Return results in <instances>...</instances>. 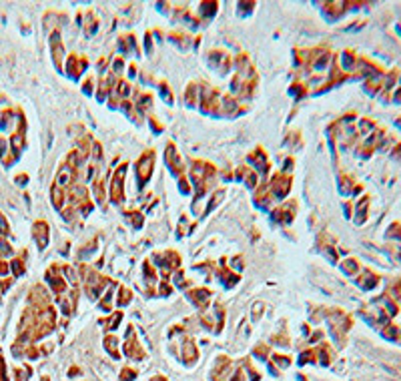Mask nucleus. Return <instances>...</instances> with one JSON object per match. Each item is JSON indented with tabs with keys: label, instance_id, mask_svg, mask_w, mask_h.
Masks as SVG:
<instances>
[{
	"label": "nucleus",
	"instance_id": "nucleus-1",
	"mask_svg": "<svg viewBox=\"0 0 401 381\" xmlns=\"http://www.w3.org/2000/svg\"><path fill=\"white\" fill-rule=\"evenodd\" d=\"M153 168H155V151H144L139 161H137V185L142 189L149 179L153 177Z\"/></svg>",
	"mask_w": 401,
	"mask_h": 381
},
{
	"label": "nucleus",
	"instance_id": "nucleus-2",
	"mask_svg": "<svg viewBox=\"0 0 401 381\" xmlns=\"http://www.w3.org/2000/svg\"><path fill=\"white\" fill-rule=\"evenodd\" d=\"M153 261L159 265V269H161V273H163V279H166V281H168V277H171L175 271H179V267H181V257H179L175 251L159 253V255L153 257Z\"/></svg>",
	"mask_w": 401,
	"mask_h": 381
},
{
	"label": "nucleus",
	"instance_id": "nucleus-3",
	"mask_svg": "<svg viewBox=\"0 0 401 381\" xmlns=\"http://www.w3.org/2000/svg\"><path fill=\"white\" fill-rule=\"evenodd\" d=\"M269 193H271V197L275 199V201H281L283 197H287V193L291 189V175H287V173H277V175H273V179L269 181Z\"/></svg>",
	"mask_w": 401,
	"mask_h": 381
},
{
	"label": "nucleus",
	"instance_id": "nucleus-4",
	"mask_svg": "<svg viewBox=\"0 0 401 381\" xmlns=\"http://www.w3.org/2000/svg\"><path fill=\"white\" fill-rule=\"evenodd\" d=\"M126 163L118 165V168L113 175V181H111V201L113 203H122L124 201V189H122V183H124V171H126Z\"/></svg>",
	"mask_w": 401,
	"mask_h": 381
},
{
	"label": "nucleus",
	"instance_id": "nucleus-5",
	"mask_svg": "<svg viewBox=\"0 0 401 381\" xmlns=\"http://www.w3.org/2000/svg\"><path fill=\"white\" fill-rule=\"evenodd\" d=\"M297 215V203L295 201H287L283 205H279L275 211H273V219L281 225H289Z\"/></svg>",
	"mask_w": 401,
	"mask_h": 381
},
{
	"label": "nucleus",
	"instance_id": "nucleus-6",
	"mask_svg": "<svg viewBox=\"0 0 401 381\" xmlns=\"http://www.w3.org/2000/svg\"><path fill=\"white\" fill-rule=\"evenodd\" d=\"M165 159H166V165H168V168H171V173H173V175H177V177H183V171H185V167H183L181 155L177 153V146H175L173 143L166 144Z\"/></svg>",
	"mask_w": 401,
	"mask_h": 381
},
{
	"label": "nucleus",
	"instance_id": "nucleus-7",
	"mask_svg": "<svg viewBox=\"0 0 401 381\" xmlns=\"http://www.w3.org/2000/svg\"><path fill=\"white\" fill-rule=\"evenodd\" d=\"M247 161H249V165L255 168V173H261V175H267L269 173V159H267V155H265V151L257 146L249 157H247Z\"/></svg>",
	"mask_w": 401,
	"mask_h": 381
},
{
	"label": "nucleus",
	"instance_id": "nucleus-8",
	"mask_svg": "<svg viewBox=\"0 0 401 381\" xmlns=\"http://www.w3.org/2000/svg\"><path fill=\"white\" fill-rule=\"evenodd\" d=\"M87 67H89V60H87V58L76 56V54H71V56H69V65H67V74L76 80V78H80L82 72L87 71Z\"/></svg>",
	"mask_w": 401,
	"mask_h": 381
},
{
	"label": "nucleus",
	"instance_id": "nucleus-9",
	"mask_svg": "<svg viewBox=\"0 0 401 381\" xmlns=\"http://www.w3.org/2000/svg\"><path fill=\"white\" fill-rule=\"evenodd\" d=\"M187 297L191 299V303L195 305V307H199V309H205L207 305H209V299H211V291L205 287H197V289H191L189 293H187Z\"/></svg>",
	"mask_w": 401,
	"mask_h": 381
},
{
	"label": "nucleus",
	"instance_id": "nucleus-10",
	"mask_svg": "<svg viewBox=\"0 0 401 381\" xmlns=\"http://www.w3.org/2000/svg\"><path fill=\"white\" fill-rule=\"evenodd\" d=\"M47 281L50 283V289H52L56 295H62V293L67 291V281H65V277L58 273L56 267H52V269H48L47 271Z\"/></svg>",
	"mask_w": 401,
	"mask_h": 381
},
{
	"label": "nucleus",
	"instance_id": "nucleus-11",
	"mask_svg": "<svg viewBox=\"0 0 401 381\" xmlns=\"http://www.w3.org/2000/svg\"><path fill=\"white\" fill-rule=\"evenodd\" d=\"M209 58H211V60H209L211 67H215L221 74H225V72L229 71V67H231V58H229L225 52H221V50H213V52H209Z\"/></svg>",
	"mask_w": 401,
	"mask_h": 381
},
{
	"label": "nucleus",
	"instance_id": "nucleus-12",
	"mask_svg": "<svg viewBox=\"0 0 401 381\" xmlns=\"http://www.w3.org/2000/svg\"><path fill=\"white\" fill-rule=\"evenodd\" d=\"M235 181L245 183L247 189H255V187H257V173L247 167H239L235 173Z\"/></svg>",
	"mask_w": 401,
	"mask_h": 381
},
{
	"label": "nucleus",
	"instance_id": "nucleus-13",
	"mask_svg": "<svg viewBox=\"0 0 401 381\" xmlns=\"http://www.w3.org/2000/svg\"><path fill=\"white\" fill-rule=\"evenodd\" d=\"M50 43H52V56H54V65L56 69H62V58H65V48H62V43H60V34L54 32L50 36Z\"/></svg>",
	"mask_w": 401,
	"mask_h": 381
},
{
	"label": "nucleus",
	"instance_id": "nucleus-14",
	"mask_svg": "<svg viewBox=\"0 0 401 381\" xmlns=\"http://www.w3.org/2000/svg\"><path fill=\"white\" fill-rule=\"evenodd\" d=\"M34 239H36V243H38L40 249H45L48 245V223L47 221H38V223L34 225Z\"/></svg>",
	"mask_w": 401,
	"mask_h": 381
},
{
	"label": "nucleus",
	"instance_id": "nucleus-15",
	"mask_svg": "<svg viewBox=\"0 0 401 381\" xmlns=\"http://www.w3.org/2000/svg\"><path fill=\"white\" fill-rule=\"evenodd\" d=\"M377 283H379V277L373 273V271H369V269H365V271H363V275L357 279V285L361 287V289H365V291H369V289L377 287Z\"/></svg>",
	"mask_w": 401,
	"mask_h": 381
},
{
	"label": "nucleus",
	"instance_id": "nucleus-16",
	"mask_svg": "<svg viewBox=\"0 0 401 381\" xmlns=\"http://www.w3.org/2000/svg\"><path fill=\"white\" fill-rule=\"evenodd\" d=\"M357 56H355L351 50H345L343 54H341V72H353L355 71V67H357Z\"/></svg>",
	"mask_w": 401,
	"mask_h": 381
},
{
	"label": "nucleus",
	"instance_id": "nucleus-17",
	"mask_svg": "<svg viewBox=\"0 0 401 381\" xmlns=\"http://www.w3.org/2000/svg\"><path fill=\"white\" fill-rule=\"evenodd\" d=\"M199 89H201V87H199L197 82H191L189 87H187V91H185V104H187V107H195V104H197L199 95H201Z\"/></svg>",
	"mask_w": 401,
	"mask_h": 381
},
{
	"label": "nucleus",
	"instance_id": "nucleus-18",
	"mask_svg": "<svg viewBox=\"0 0 401 381\" xmlns=\"http://www.w3.org/2000/svg\"><path fill=\"white\" fill-rule=\"evenodd\" d=\"M219 277L223 279L225 287H235L237 283H239V275H235V271H231V269H227V267H221V269H219Z\"/></svg>",
	"mask_w": 401,
	"mask_h": 381
},
{
	"label": "nucleus",
	"instance_id": "nucleus-19",
	"mask_svg": "<svg viewBox=\"0 0 401 381\" xmlns=\"http://www.w3.org/2000/svg\"><path fill=\"white\" fill-rule=\"evenodd\" d=\"M118 48L122 54H129V52H137V43H135V36L133 34H126L124 38L120 36L118 40Z\"/></svg>",
	"mask_w": 401,
	"mask_h": 381
},
{
	"label": "nucleus",
	"instance_id": "nucleus-20",
	"mask_svg": "<svg viewBox=\"0 0 401 381\" xmlns=\"http://www.w3.org/2000/svg\"><path fill=\"white\" fill-rule=\"evenodd\" d=\"M65 197H67V193H65V189L62 187H58L56 183L52 185V205L56 207V209H65Z\"/></svg>",
	"mask_w": 401,
	"mask_h": 381
},
{
	"label": "nucleus",
	"instance_id": "nucleus-21",
	"mask_svg": "<svg viewBox=\"0 0 401 381\" xmlns=\"http://www.w3.org/2000/svg\"><path fill=\"white\" fill-rule=\"evenodd\" d=\"M142 275H144V281H146V285H157V271H155V267L151 265V261H144L142 263Z\"/></svg>",
	"mask_w": 401,
	"mask_h": 381
},
{
	"label": "nucleus",
	"instance_id": "nucleus-22",
	"mask_svg": "<svg viewBox=\"0 0 401 381\" xmlns=\"http://www.w3.org/2000/svg\"><path fill=\"white\" fill-rule=\"evenodd\" d=\"M367 207H369V197H363L359 203H357V215H355V221L361 225L363 221H365V217H367Z\"/></svg>",
	"mask_w": 401,
	"mask_h": 381
},
{
	"label": "nucleus",
	"instance_id": "nucleus-23",
	"mask_svg": "<svg viewBox=\"0 0 401 381\" xmlns=\"http://www.w3.org/2000/svg\"><path fill=\"white\" fill-rule=\"evenodd\" d=\"M131 299H133V293H131V289H129V287H120V289H118V295H117V305H118V307H126V305L131 303Z\"/></svg>",
	"mask_w": 401,
	"mask_h": 381
},
{
	"label": "nucleus",
	"instance_id": "nucleus-24",
	"mask_svg": "<svg viewBox=\"0 0 401 381\" xmlns=\"http://www.w3.org/2000/svg\"><path fill=\"white\" fill-rule=\"evenodd\" d=\"M341 271L345 275H357L359 273V263L355 261V259H347V261L341 263Z\"/></svg>",
	"mask_w": 401,
	"mask_h": 381
},
{
	"label": "nucleus",
	"instance_id": "nucleus-25",
	"mask_svg": "<svg viewBox=\"0 0 401 381\" xmlns=\"http://www.w3.org/2000/svg\"><path fill=\"white\" fill-rule=\"evenodd\" d=\"M201 16H213L215 12H217V8H219V4L217 2H201Z\"/></svg>",
	"mask_w": 401,
	"mask_h": 381
},
{
	"label": "nucleus",
	"instance_id": "nucleus-26",
	"mask_svg": "<svg viewBox=\"0 0 401 381\" xmlns=\"http://www.w3.org/2000/svg\"><path fill=\"white\" fill-rule=\"evenodd\" d=\"M117 343H118V339H117V337H113V335L104 339V347L109 349V353H111L113 357H118V353H117Z\"/></svg>",
	"mask_w": 401,
	"mask_h": 381
},
{
	"label": "nucleus",
	"instance_id": "nucleus-27",
	"mask_svg": "<svg viewBox=\"0 0 401 381\" xmlns=\"http://www.w3.org/2000/svg\"><path fill=\"white\" fill-rule=\"evenodd\" d=\"M381 335H383V337H387V339H399V329H397L395 325H389V323H387V325L383 327Z\"/></svg>",
	"mask_w": 401,
	"mask_h": 381
},
{
	"label": "nucleus",
	"instance_id": "nucleus-28",
	"mask_svg": "<svg viewBox=\"0 0 401 381\" xmlns=\"http://www.w3.org/2000/svg\"><path fill=\"white\" fill-rule=\"evenodd\" d=\"M126 217L131 219V223H133L135 229H141L142 223H144V221H142V215L139 213V211H126Z\"/></svg>",
	"mask_w": 401,
	"mask_h": 381
},
{
	"label": "nucleus",
	"instance_id": "nucleus-29",
	"mask_svg": "<svg viewBox=\"0 0 401 381\" xmlns=\"http://www.w3.org/2000/svg\"><path fill=\"white\" fill-rule=\"evenodd\" d=\"M359 131H361V135H369L371 131H375V124H373V120L361 119V120H359Z\"/></svg>",
	"mask_w": 401,
	"mask_h": 381
},
{
	"label": "nucleus",
	"instance_id": "nucleus-30",
	"mask_svg": "<svg viewBox=\"0 0 401 381\" xmlns=\"http://www.w3.org/2000/svg\"><path fill=\"white\" fill-rule=\"evenodd\" d=\"M159 89H161L159 93H161V96L165 98L166 104H171V107H173V102H175V96H173V93L168 91V87H166L165 82H161V84H159Z\"/></svg>",
	"mask_w": 401,
	"mask_h": 381
},
{
	"label": "nucleus",
	"instance_id": "nucleus-31",
	"mask_svg": "<svg viewBox=\"0 0 401 381\" xmlns=\"http://www.w3.org/2000/svg\"><path fill=\"white\" fill-rule=\"evenodd\" d=\"M111 307H113V293L107 289V291H104V295H102V301H100V309L111 311Z\"/></svg>",
	"mask_w": 401,
	"mask_h": 381
},
{
	"label": "nucleus",
	"instance_id": "nucleus-32",
	"mask_svg": "<svg viewBox=\"0 0 401 381\" xmlns=\"http://www.w3.org/2000/svg\"><path fill=\"white\" fill-rule=\"evenodd\" d=\"M179 189L183 195H191V190H193V185H191V181L183 175V177H179Z\"/></svg>",
	"mask_w": 401,
	"mask_h": 381
},
{
	"label": "nucleus",
	"instance_id": "nucleus-33",
	"mask_svg": "<svg viewBox=\"0 0 401 381\" xmlns=\"http://www.w3.org/2000/svg\"><path fill=\"white\" fill-rule=\"evenodd\" d=\"M93 193H95L98 203H104V187H102V181H96L95 185H93Z\"/></svg>",
	"mask_w": 401,
	"mask_h": 381
},
{
	"label": "nucleus",
	"instance_id": "nucleus-34",
	"mask_svg": "<svg viewBox=\"0 0 401 381\" xmlns=\"http://www.w3.org/2000/svg\"><path fill=\"white\" fill-rule=\"evenodd\" d=\"M385 235L389 239H401V223H393V225L387 229Z\"/></svg>",
	"mask_w": 401,
	"mask_h": 381
},
{
	"label": "nucleus",
	"instance_id": "nucleus-35",
	"mask_svg": "<svg viewBox=\"0 0 401 381\" xmlns=\"http://www.w3.org/2000/svg\"><path fill=\"white\" fill-rule=\"evenodd\" d=\"M159 293H161L163 297H168V295L173 293V285H171L166 279H163V281L159 283Z\"/></svg>",
	"mask_w": 401,
	"mask_h": 381
},
{
	"label": "nucleus",
	"instance_id": "nucleus-36",
	"mask_svg": "<svg viewBox=\"0 0 401 381\" xmlns=\"http://www.w3.org/2000/svg\"><path fill=\"white\" fill-rule=\"evenodd\" d=\"M122 69H124V58H122V56H117L115 62H113V74L118 76V74L122 72Z\"/></svg>",
	"mask_w": 401,
	"mask_h": 381
},
{
	"label": "nucleus",
	"instance_id": "nucleus-37",
	"mask_svg": "<svg viewBox=\"0 0 401 381\" xmlns=\"http://www.w3.org/2000/svg\"><path fill=\"white\" fill-rule=\"evenodd\" d=\"M82 91H85V95H93V91H95V78H93V76H89V78L85 80Z\"/></svg>",
	"mask_w": 401,
	"mask_h": 381
},
{
	"label": "nucleus",
	"instance_id": "nucleus-38",
	"mask_svg": "<svg viewBox=\"0 0 401 381\" xmlns=\"http://www.w3.org/2000/svg\"><path fill=\"white\" fill-rule=\"evenodd\" d=\"M120 319H122V311H117V313H113V317H111V321H109V329H115L118 323H120Z\"/></svg>",
	"mask_w": 401,
	"mask_h": 381
},
{
	"label": "nucleus",
	"instance_id": "nucleus-39",
	"mask_svg": "<svg viewBox=\"0 0 401 381\" xmlns=\"http://www.w3.org/2000/svg\"><path fill=\"white\" fill-rule=\"evenodd\" d=\"M96 32V18L93 14H89V23H87V34L89 36H93Z\"/></svg>",
	"mask_w": 401,
	"mask_h": 381
},
{
	"label": "nucleus",
	"instance_id": "nucleus-40",
	"mask_svg": "<svg viewBox=\"0 0 401 381\" xmlns=\"http://www.w3.org/2000/svg\"><path fill=\"white\" fill-rule=\"evenodd\" d=\"M93 159L95 161L102 159V146H100V143H93Z\"/></svg>",
	"mask_w": 401,
	"mask_h": 381
},
{
	"label": "nucleus",
	"instance_id": "nucleus-41",
	"mask_svg": "<svg viewBox=\"0 0 401 381\" xmlns=\"http://www.w3.org/2000/svg\"><path fill=\"white\" fill-rule=\"evenodd\" d=\"M391 295H393V301H401V281L391 287Z\"/></svg>",
	"mask_w": 401,
	"mask_h": 381
},
{
	"label": "nucleus",
	"instance_id": "nucleus-42",
	"mask_svg": "<svg viewBox=\"0 0 401 381\" xmlns=\"http://www.w3.org/2000/svg\"><path fill=\"white\" fill-rule=\"evenodd\" d=\"M341 193H351V179L349 177L347 179L345 177L341 179Z\"/></svg>",
	"mask_w": 401,
	"mask_h": 381
},
{
	"label": "nucleus",
	"instance_id": "nucleus-43",
	"mask_svg": "<svg viewBox=\"0 0 401 381\" xmlns=\"http://www.w3.org/2000/svg\"><path fill=\"white\" fill-rule=\"evenodd\" d=\"M151 126H153V131H157V133H163V126L157 122L155 119H151Z\"/></svg>",
	"mask_w": 401,
	"mask_h": 381
},
{
	"label": "nucleus",
	"instance_id": "nucleus-44",
	"mask_svg": "<svg viewBox=\"0 0 401 381\" xmlns=\"http://www.w3.org/2000/svg\"><path fill=\"white\" fill-rule=\"evenodd\" d=\"M391 155H393V157H395V159H401V143L397 144V146H395V149H393V151H391Z\"/></svg>",
	"mask_w": 401,
	"mask_h": 381
},
{
	"label": "nucleus",
	"instance_id": "nucleus-45",
	"mask_svg": "<svg viewBox=\"0 0 401 381\" xmlns=\"http://www.w3.org/2000/svg\"><path fill=\"white\" fill-rule=\"evenodd\" d=\"M393 102H397V104L401 102V87L395 91V93H393Z\"/></svg>",
	"mask_w": 401,
	"mask_h": 381
},
{
	"label": "nucleus",
	"instance_id": "nucleus-46",
	"mask_svg": "<svg viewBox=\"0 0 401 381\" xmlns=\"http://www.w3.org/2000/svg\"><path fill=\"white\" fill-rule=\"evenodd\" d=\"M397 126H399V129H401V119H399V120H397Z\"/></svg>",
	"mask_w": 401,
	"mask_h": 381
},
{
	"label": "nucleus",
	"instance_id": "nucleus-47",
	"mask_svg": "<svg viewBox=\"0 0 401 381\" xmlns=\"http://www.w3.org/2000/svg\"><path fill=\"white\" fill-rule=\"evenodd\" d=\"M399 82H401V78H399Z\"/></svg>",
	"mask_w": 401,
	"mask_h": 381
}]
</instances>
